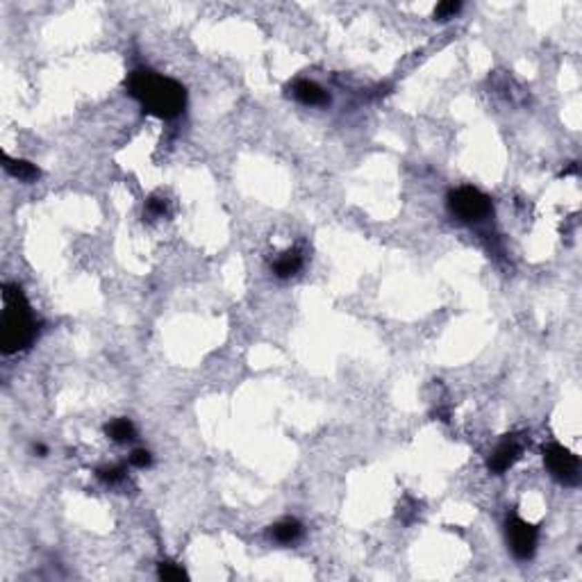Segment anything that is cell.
Segmentation results:
<instances>
[{"label": "cell", "mask_w": 582, "mask_h": 582, "mask_svg": "<svg viewBox=\"0 0 582 582\" xmlns=\"http://www.w3.org/2000/svg\"><path fill=\"white\" fill-rule=\"evenodd\" d=\"M128 91L144 105V110L159 119H175L184 110L187 94L180 82L162 77L148 68H139L130 75Z\"/></svg>", "instance_id": "6da1fadb"}, {"label": "cell", "mask_w": 582, "mask_h": 582, "mask_svg": "<svg viewBox=\"0 0 582 582\" xmlns=\"http://www.w3.org/2000/svg\"><path fill=\"white\" fill-rule=\"evenodd\" d=\"M3 316H0V348L5 353H19L37 337V325L30 307L17 284L3 287Z\"/></svg>", "instance_id": "7a4b0ae2"}, {"label": "cell", "mask_w": 582, "mask_h": 582, "mask_svg": "<svg viewBox=\"0 0 582 582\" xmlns=\"http://www.w3.org/2000/svg\"><path fill=\"white\" fill-rule=\"evenodd\" d=\"M448 207L460 221H483L492 214V200H489L483 191L473 189V187H462L453 191L448 196Z\"/></svg>", "instance_id": "3957f363"}, {"label": "cell", "mask_w": 582, "mask_h": 582, "mask_svg": "<svg viewBox=\"0 0 582 582\" xmlns=\"http://www.w3.org/2000/svg\"><path fill=\"white\" fill-rule=\"evenodd\" d=\"M546 467L564 485H578L580 480V460L560 444H550L544 448Z\"/></svg>", "instance_id": "277c9868"}, {"label": "cell", "mask_w": 582, "mask_h": 582, "mask_svg": "<svg viewBox=\"0 0 582 582\" xmlns=\"http://www.w3.org/2000/svg\"><path fill=\"white\" fill-rule=\"evenodd\" d=\"M507 541L514 557L518 560H530L537 548V527L525 523L523 518L512 516L507 521Z\"/></svg>", "instance_id": "5b68a950"}, {"label": "cell", "mask_w": 582, "mask_h": 582, "mask_svg": "<svg viewBox=\"0 0 582 582\" xmlns=\"http://www.w3.org/2000/svg\"><path fill=\"white\" fill-rule=\"evenodd\" d=\"M521 444H518L516 439H505L503 444L496 448L494 455H492V460H489V471L492 473H505L507 469L514 467V462L521 457Z\"/></svg>", "instance_id": "8992f818"}, {"label": "cell", "mask_w": 582, "mask_h": 582, "mask_svg": "<svg viewBox=\"0 0 582 582\" xmlns=\"http://www.w3.org/2000/svg\"><path fill=\"white\" fill-rule=\"evenodd\" d=\"M293 96L296 100H300L302 105H325L330 100V96L319 87L316 82L309 80H298L293 84Z\"/></svg>", "instance_id": "52a82bcc"}, {"label": "cell", "mask_w": 582, "mask_h": 582, "mask_svg": "<svg viewBox=\"0 0 582 582\" xmlns=\"http://www.w3.org/2000/svg\"><path fill=\"white\" fill-rule=\"evenodd\" d=\"M3 162H5V168L10 171L14 177H19L21 182H35L39 177V168L26 159H10L7 155H3Z\"/></svg>", "instance_id": "ba28073f"}, {"label": "cell", "mask_w": 582, "mask_h": 582, "mask_svg": "<svg viewBox=\"0 0 582 582\" xmlns=\"http://www.w3.org/2000/svg\"><path fill=\"white\" fill-rule=\"evenodd\" d=\"M271 534H273V539L280 541V544H293V541L302 534V525L296 521V518H284V521L273 525Z\"/></svg>", "instance_id": "9c48e42d"}, {"label": "cell", "mask_w": 582, "mask_h": 582, "mask_svg": "<svg viewBox=\"0 0 582 582\" xmlns=\"http://www.w3.org/2000/svg\"><path fill=\"white\" fill-rule=\"evenodd\" d=\"M300 266H302V258L296 251L282 253L280 258L273 262V271L278 278H291L293 273H298Z\"/></svg>", "instance_id": "30bf717a"}, {"label": "cell", "mask_w": 582, "mask_h": 582, "mask_svg": "<svg viewBox=\"0 0 582 582\" xmlns=\"http://www.w3.org/2000/svg\"><path fill=\"white\" fill-rule=\"evenodd\" d=\"M107 434H110V439L116 441V444H126V441L135 439V425L128 418H116V421L107 425Z\"/></svg>", "instance_id": "8fae6325"}, {"label": "cell", "mask_w": 582, "mask_h": 582, "mask_svg": "<svg viewBox=\"0 0 582 582\" xmlns=\"http://www.w3.org/2000/svg\"><path fill=\"white\" fill-rule=\"evenodd\" d=\"M159 578L162 580H182V578H187V573H184L182 566H177L173 562H162L159 564Z\"/></svg>", "instance_id": "7c38bea8"}, {"label": "cell", "mask_w": 582, "mask_h": 582, "mask_svg": "<svg viewBox=\"0 0 582 582\" xmlns=\"http://www.w3.org/2000/svg\"><path fill=\"white\" fill-rule=\"evenodd\" d=\"M460 10H462V5L455 3V0H448V3H439L437 10H434V19H437V21H448V19H453Z\"/></svg>", "instance_id": "4fadbf2b"}, {"label": "cell", "mask_w": 582, "mask_h": 582, "mask_svg": "<svg viewBox=\"0 0 582 582\" xmlns=\"http://www.w3.org/2000/svg\"><path fill=\"white\" fill-rule=\"evenodd\" d=\"M96 476L103 480V483L114 485V483H119V480H123V469L121 467H105V469H98Z\"/></svg>", "instance_id": "5bb4252c"}, {"label": "cell", "mask_w": 582, "mask_h": 582, "mask_svg": "<svg viewBox=\"0 0 582 582\" xmlns=\"http://www.w3.org/2000/svg\"><path fill=\"white\" fill-rule=\"evenodd\" d=\"M130 464L132 467H137V469H148L151 464H153V457L148 451H144V448H139V451H135L130 455Z\"/></svg>", "instance_id": "9a60e30c"}, {"label": "cell", "mask_w": 582, "mask_h": 582, "mask_svg": "<svg viewBox=\"0 0 582 582\" xmlns=\"http://www.w3.org/2000/svg\"><path fill=\"white\" fill-rule=\"evenodd\" d=\"M146 212H148V216H162L166 212V200L151 198L148 203H146Z\"/></svg>", "instance_id": "2e32d148"}, {"label": "cell", "mask_w": 582, "mask_h": 582, "mask_svg": "<svg viewBox=\"0 0 582 582\" xmlns=\"http://www.w3.org/2000/svg\"><path fill=\"white\" fill-rule=\"evenodd\" d=\"M35 453H39V457H43V455H46V448H43L41 444H37V446H35Z\"/></svg>", "instance_id": "e0dca14e"}]
</instances>
